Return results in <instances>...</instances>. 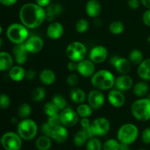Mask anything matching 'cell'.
<instances>
[{
  "label": "cell",
  "instance_id": "9c48e42d",
  "mask_svg": "<svg viewBox=\"0 0 150 150\" xmlns=\"http://www.w3.org/2000/svg\"><path fill=\"white\" fill-rule=\"evenodd\" d=\"M91 129L94 136H104L109 132L111 123L105 117H98L91 123Z\"/></svg>",
  "mask_w": 150,
  "mask_h": 150
},
{
  "label": "cell",
  "instance_id": "91938a15",
  "mask_svg": "<svg viewBox=\"0 0 150 150\" xmlns=\"http://www.w3.org/2000/svg\"><path fill=\"white\" fill-rule=\"evenodd\" d=\"M1 44H2V40H1V38H0V47H1Z\"/></svg>",
  "mask_w": 150,
  "mask_h": 150
},
{
  "label": "cell",
  "instance_id": "52a82bcc",
  "mask_svg": "<svg viewBox=\"0 0 150 150\" xmlns=\"http://www.w3.org/2000/svg\"><path fill=\"white\" fill-rule=\"evenodd\" d=\"M66 56L70 61L79 62L86 59L87 49L86 45L79 41H74L68 44L66 48Z\"/></svg>",
  "mask_w": 150,
  "mask_h": 150
},
{
  "label": "cell",
  "instance_id": "8992f818",
  "mask_svg": "<svg viewBox=\"0 0 150 150\" xmlns=\"http://www.w3.org/2000/svg\"><path fill=\"white\" fill-rule=\"evenodd\" d=\"M38 132V125L33 120L29 118L23 119L18 124L17 133L23 140H32L37 136Z\"/></svg>",
  "mask_w": 150,
  "mask_h": 150
},
{
  "label": "cell",
  "instance_id": "83f0119b",
  "mask_svg": "<svg viewBox=\"0 0 150 150\" xmlns=\"http://www.w3.org/2000/svg\"><path fill=\"white\" fill-rule=\"evenodd\" d=\"M70 97L71 100L76 104L83 103L86 99V94L83 89L74 88L70 91Z\"/></svg>",
  "mask_w": 150,
  "mask_h": 150
},
{
  "label": "cell",
  "instance_id": "d590c367",
  "mask_svg": "<svg viewBox=\"0 0 150 150\" xmlns=\"http://www.w3.org/2000/svg\"><path fill=\"white\" fill-rule=\"evenodd\" d=\"M32 114V107L26 103L21 104L18 109V114L22 119H26Z\"/></svg>",
  "mask_w": 150,
  "mask_h": 150
},
{
  "label": "cell",
  "instance_id": "603a6c76",
  "mask_svg": "<svg viewBox=\"0 0 150 150\" xmlns=\"http://www.w3.org/2000/svg\"><path fill=\"white\" fill-rule=\"evenodd\" d=\"M138 76L145 81H150V58L144 59L137 69Z\"/></svg>",
  "mask_w": 150,
  "mask_h": 150
},
{
  "label": "cell",
  "instance_id": "680465c9",
  "mask_svg": "<svg viewBox=\"0 0 150 150\" xmlns=\"http://www.w3.org/2000/svg\"><path fill=\"white\" fill-rule=\"evenodd\" d=\"M2 32H3L2 27H1V25H0V36H1V34H2Z\"/></svg>",
  "mask_w": 150,
  "mask_h": 150
},
{
  "label": "cell",
  "instance_id": "7c38bea8",
  "mask_svg": "<svg viewBox=\"0 0 150 150\" xmlns=\"http://www.w3.org/2000/svg\"><path fill=\"white\" fill-rule=\"evenodd\" d=\"M87 100L88 104L93 108V110H98L102 108L105 103V95L103 91L94 89L88 94Z\"/></svg>",
  "mask_w": 150,
  "mask_h": 150
},
{
  "label": "cell",
  "instance_id": "e0dca14e",
  "mask_svg": "<svg viewBox=\"0 0 150 150\" xmlns=\"http://www.w3.org/2000/svg\"><path fill=\"white\" fill-rule=\"evenodd\" d=\"M64 32V26L58 21L51 22L46 30V35L51 40H58L62 37Z\"/></svg>",
  "mask_w": 150,
  "mask_h": 150
},
{
  "label": "cell",
  "instance_id": "44dd1931",
  "mask_svg": "<svg viewBox=\"0 0 150 150\" xmlns=\"http://www.w3.org/2000/svg\"><path fill=\"white\" fill-rule=\"evenodd\" d=\"M45 20L48 22H53L56 18L63 12L62 6L58 3H51L45 7Z\"/></svg>",
  "mask_w": 150,
  "mask_h": 150
},
{
  "label": "cell",
  "instance_id": "e575fe53",
  "mask_svg": "<svg viewBox=\"0 0 150 150\" xmlns=\"http://www.w3.org/2000/svg\"><path fill=\"white\" fill-rule=\"evenodd\" d=\"M32 99L35 102H40L45 99L46 96V91L43 87L38 86L35 88L32 92Z\"/></svg>",
  "mask_w": 150,
  "mask_h": 150
},
{
  "label": "cell",
  "instance_id": "6f0895ef",
  "mask_svg": "<svg viewBox=\"0 0 150 150\" xmlns=\"http://www.w3.org/2000/svg\"><path fill=\"white\" fill-rule=\"evenodd\" d=\"M146 41H147L148 43H150V35L147 37V38H146Z\"/></svg>",
  "mask_w": 150,
  "mask_h": 150
},
{
  "label": "cell",
  "instance_id": "7402d4cb",
  "mask_svg": "<svg viewBox=\"0 0 150 150\" xmlns=\"http://www.w3.org/2000/svg\"><path fill=\"white\" fill-rule=\"evenodd\" d=\"M68 130L67 127L60 125L57 127H54L51 139L58 144H63L68 139Z\"/></svg>",
  "mask_w": 150,
  "mask_h": 150
},
{
  "label": "cell",
  "instance_id": "4dcf8cb0",
  "mask_svg": "<svg viewBox=\"0 0 150 150\" xmlns=\"http://www.w3.org/2000/svg\"><path fill=\"white\" fill-rule=\"evenodd\" d=\"M129 61L131 64L139 66L144 61V54L139 49H133L130 52L128 56Z\"/></svg>",
  "mask_w": 150,
  "mask_h": 150
},
{
  "label": "cell",
  "instance_id": "ffe728a7",
  "mask_svg": "<svg viewBox=\"0 0 150 150\" xmlns=\"http://www.w3.org/2000/svg\"><path fill=\"white\" fill-rule=\"evenodd\" d=\"M86 14L90 18H98L102 12V4L99 0H89L85 7Z\"/></svg>",
  "mask_w": 150,
  "mask_h": 150
},
{
  "label": "cell",
  "instance_id": "8fae6325",
  "mask_svg": "<svg viewBox=\"0 0 150 150\" xmlns=\"http://www.w3.org/2000/svg\"><path fill=\"white\" fill-rule=\"evenodd\" d=\"M59 116L62 125L67 127H73L79 120V116L76 111L67 107L60 111Z\"/></svg>",
  "mask_w": 150,
  "mask_h": 150
},
{
  "label": "cell",
  "instance_id": "6125c7cd",
  "mask_svg": "<svg viewBox=\"0 0 150 150\" xmlns=\"http://www.w3.org/2000/svg\"><path fill=\"white\" fill-rule=\"evenodd\" d=\"M0 145H1V139H0Z\"/></svg>",
  "mask_w": 150,
  "mask_h": 150
},
{
  "label": "cell",
  "instance_id": "4316f807",
  "mask_svg": "<svg viewBox=\"0 0 150 150\" xmlns=\"http://www.w3.org/2000/svg\"><path fill=\"white\" fill-rule=\"evenodd\" d=\"M149 85L145 81H139L133 85V92L136 97L138 98H144L145 95L149 92Z\"/></svg>",
  "mask_w": 150,
  "mask_h": 150
},
{
  "label": "cell",
  "instance_id": "4fadbf2b",
  "mask_svg": "<svg viewBox=\"0 0 150 150\" xmlns=\"http://www.w3.org/2000/svg\"><path fill=\"white\" fill-rule=\"evenodd\" d=\"M89 59L95 64H101L108 57V49L103 45H96L89 52Z\"/></svg>",
  "mask_w": 150,
  "mask_h": 150
},
{
  "label": "cell",
  "instance_id": "11a10c76",
  "mask_svg": "<svg viewBox=\"0 0 150 150\" xmlns=\"http://www.w3.org/2000/svg\"><path fill=\"white\" fill-rule=\"evenodd\" d=\"M130 145L127 144H120V147L119 150H131V149L130 148Z\"/></svg>",
  "mask_w": 150,
  "mask_h": 150
},
{
  "label": "cell",
  "instance_id": "f546056e",
  "mask_svg": "<svg viewBox=\"0 0 150 150\" xmlns=\"http://www.w3.org/2000/svg\"><path fill=\"white\" fill-rule=\"evenodd\" d=\"M89 139V138L87 133L81 129L75 134L74 137H73V144H75V146L81 147L86 144Z\"/></svg>",
  "mask_w": 150,
  "mask_h": 150
},
{
  "label": "cell",
  "instance_id": "cb8c5ba5",
  "mask_svg": "<svg viewBox=\"0 0 150 150\" xmlns=\"http://www.w3.org/2000/svg\"><path fill=\"white\" fill-rule=\"evenodd\" d=\"M13 66V57L5 51L0 52V71H7Z\"/></svg>",
  "mask_w": 150,
  "mask_h": 150
},
{
  "label": "cell",
  "instance_id": "ee69618b",
  "mask_svg": "<svg viewBox=\"0 0 150 150\" xmlns=\"http://www.w3.org/2000/svg\"><path fill=\"white\" fill-rule=\"evenodd\" d=\"M47 122H48V124L52 126L53 127H57V126L62 125L59 114H57V115L52 116V117H48V120H47Z\"/></svg>",
  "mask_w": 150,
  "mask_h": 150
},
{
  "label": "cell",
  "instance_id": "74e56055",
  "mask_svg": "<svg viewBox=\"0 0 150 150\" xmlns=\"http://www.w3.org/2000/svg\"><path fill=\"white\" fill-rule=\"evenodd\" d=\"M120 144H121L117 139H108L103 144V150H119Z\"/></svg>",
  "mask_w": 150,
  "mask_h": 150
},
{
  "label": "cell",
  "instance_id": "c3c4849f",
  "mask_svg": "<svg viewBox=\"0 0 150 150\" xmlns=\"http://www.w3.org/2000/svg\"><path fill=\"white\" fill-rule=\"evenodd\" d=\"M37 73L33 70H26L25 73V79L28 81H32L36 77Z\"/></svg>",
  "mask_w": 150,
  "mask_h": 150
},
{
  "label": "cell",
  "instance_id": "ab89813d",
  "mask_svg": "<svg viewBox=\"0 0 150 150\" xmlns=\"http://www.w3.org/2000/svg\"><path fill=\"white\" fill-rule=\"evenodd\" d=\"M51 101L59 108L60 111L67 107V100H66L65 98L62 95H59V94H57V95H54Z\"/></svg>",
  "mask_w": 150,
  "mask_h": 150
},
{
  "label": "cell",
  "instance_id": "f1b7e54d",
  "mask_svg": "<svg viewBox=\"0 0 150 150\" xmlns=\"http://www.w3.org/2000/svg\"><path fill=\"white\" fill-rule=\"evenodd\" d=\"M51 139H52L43 135L38 137L35 142L37 149L38 150H49L52 145Z\"/></svg>",
  "mask_w": 150,
  "mask_h": 150
},
{
  "label": "cell",
  "instance_id": "7a4b0ae2",
  "mask_svg": "<svg viewBox=\"0 0 150 150\" xmlns=\"http://www.w3.org/2000/svg\"><path fill=\"white\" fill-rule=\"evenodd\" d=\"M116 78L111 71L100 70L94 73L91 77V83L95 89L106 91L112 89L115 84Z\"/></svg>",
  "mask_w": 150,
  "mask_h": 150
},
{
  "label": "cell",
  "instance_id": "1f68e13d",
  "mask_svg": "<svg viewBox=\"0 0 150 150\" xmlns=\"http://www.w3.org/2000/svg\"><path fill=\"white\" fill-rule=\"evenodd\" d=\"M108 30L112 35H120L124 32L125 25L121 21H113L108 25Z\"/></svg>",
  "mask_w": 150,
  "mask_h": 150
},
{
  "label": "cell",
  "instance_id": "681fc988",
  "mask_svg": "<svg viewBox=\"0 0 150 150\" xmlns=\"http://www.w3.org/2000/svg\"><path fill=\"white\" fill-rule=\"evenodd\" d=\"M77 67H78V62L73 61H70L67 64V68L68 69L69 71L74 72L77 71Z\"/></svg>",
  "mask_w": 150,
  "mask_h": 150
},
{
  "label": "cell",
  "instance_id": "816d5d0a",
  "mask_svg": "<svg viewBox=\"0 0 150 150\" xmlns=\"http://www.w3.org/2000/svg\"><path fill=\"white\" fill-rule=\"evenodd\" d=\"M35 3L40 7L45 8L51 3V0H35Z\"/></svg>",
  "mask_w": 150,
  "mask_h": 150
},
{
  "label": "cell",
  "instance_id": "3957f363",
  "mask_svg": "<svg viewBox=\"0 0 150 150\" xmlns=\"http://www.w3.org/2000/svg\"><path fill=\"white\" fill-rule=\"evenodd\" d=\"M133 117L138 121L150 120V98H141L133 103L130 108Z\"/></svg>",
  "mask_w": 150,
  "mask_h": 150
},
{
  "label": "cell",
  "instance_id": "5b68a950",
  "mask_svg": "<svg viewBox=\"0 0 150 150\" xmlns=\"http://www.w3.org/2000/svg\"><path fill=\"white\" fill-rule=\"evenodd\" d=\"M6 35L9 40L15 45L24 43L29 37V29L22 23H12L7 28Z\"/></svg>",
  "mask_w": 150,
  "mask_h": 150
},
{
  "label": "cell",
  "instance_id": "ba28073f",
  "mask_svg": "<svg viewBox=\"0 0 150 150\" xmlns=\"http://www.w3.org/2000/svg\"><path fill=\"white\" fill-rule=\"evenodd\" d=\"M23 139L14 132H7L1 138V145L5 150H21Z\"/></svg>",
  "mask_w": 150,
  "mask_h": 150
},
{
  "label": "cell",
  "instance_id": "d4e9b609",
  "mask_svg": "<svg viewBox=\"0 0 150 150\" xmlns=\"http://www.w3.org/2000/svg\"><path fill=\"white\" fill-rule=\"evenodd\" d=\"M39 79L41 83L46 86L53 84L56 81V74L51 69H43L39 74Z\"/></svg>",
  "mask_w": 150,
  "mask_h": 150
},
{
  "label": "cell",
  "instance_id": "8d00e7d4",
  "mask_svg": "<svg viewBox=\"0 0 150 150\" xmlns=\"http://www.w3.org/2000/svg\"><path fill=\"white\" fill-rule=\"evenodd\" d=\"M86 150H103V144L98 138H91L86 142Z\"/></svg>",
  "mask_w": 150,
  "mask_h": 150
},
{
  "label": "cell",
  "instance_id": "7bdbcfd3",
  "mask_svg": "<svg viewBox=\"0 0 150 150\" xmlns=\"http://www.w3.org/2000/svg\"><path fill=\"white\" fill-rule=\"evenodd\" d=\"M66 81H67V85L72 86V87H75V86H77V84L79 83V78L76 74L72 73V74L69 75V76H67Z\"/></svg>",
  "mask_w": 150,
  "mask_h": 150
},
{
  "label": "cell",
  "instance_id": "277c9868",
  "mask_svg": "<svg viewBox=\"0 0 150 150\" xmlns=\"http://www.w3.org/2000/svg\"><path fill=\"white\" fill-rule=\"evenodd\" d=\"M139 136V128L132 123H125L117 131V140L120 144L130 145L137 140Z\"/></svg>",
  "mask_w": 150,
  "mask_h": 150
},
{
  "label": "cell",
  "instance_id": "9f6ffc18",
  "mask_svg": "<svg viewBox=\"0 0 150 150\" xmlns=\"http://www.w3.org/2000/svg\"><path fill=\"white\" fill-rule=\"evenodd\" d=\"M11 123L12 124H18V119L16 117H13L11 119Z\"/></svg>",
  "mask_w": 150,
  "mask_h": 150
},
{
  "label": "cell",
  "instance_id": "bcb514c9",
  "mask_svg": "<svg viewBox=\"0 0 150 150\" xmlns=\"http://www.w3.org/2000/svg\"><path fill=\"white\" fill-rule=\"evenodd\" d=\"M142 21L148 27H150V9H147L142 15Z\"/></svg>",
  "mask_w": 150,
  "mask_h": 150
},
{
  "label": "cell",
  "instance_id": "f6af8a7d",
  "mask_svg": "<svg viewBox=\"0 0 150 150\" xmlns=\"http://www.w3.org/2000/svg\"><path fill=\"white\" fill-rule=\"evenodd\" d=\"M142 140L145 144H150V127H147L142 131Z\"/></svg>",
  "mask_w": 150,
  "mask_h": 150
},
{
  "label": "cell",
  "instance_id": "9a60e30c",
  "mask_svg": "<svg viewBox=\"0 0 150 150\" xmlns=\"http://www.w3.org/2000/svg\"><path fill=\"white\" fill-rule=\"evenodd\" d=\"M77 72L84 78L92 77L95 73V65L90 59H84L78 62Z\"/></svg>",
  "mask_w": 150,
  "mask_h": 150
},
{
  "label": "cell",
  "instance_id": "60d3db41",
  "mask_svg": "<svg viewBox=\"0 0 150 150\" xmlns=\"http://www.w3.org/2000/svg\"><path fill=\"white\" fill-rule=\"evenodd\" d=\"M41 133H42L43 136H48V137L51 138L52 137V133H53V130H54V127L51 125H50L48 122H45L44 124H42V125L41 126Z\"/></svg>",
  "mask_w": 150,
  "mask_h": 150
},
{
  "label": "cell",
  "instance_id": "db71d44e",
  "mask_svg": "<svg viewBox=\"0 0 150 150\" xmlns=\"http://www.w3.org/2000/svg\"><path fill=\"white\" fill-rule=\"evenodd\" d=\"M141 4H143L146 9H150V0H140Z\"/></svg>",
  "mask_w": 150,
  "mask_h": 150
},
{
  "label": "cell",
  "instance_id": "5bb4252c",
  "mask_svg": "<svg viewBox=\"0 0 150 150\" xmlns=\"http://www.w3.org/2000/svg\"><path fill=\"white\" fill-rule=\"evenodd\" d=\"M29 54H38L42 51L44 46V41L38 35L29 36L24 42Z\"/></svg>",
  "mask_w": 150,
  "mask_h": 150
},
{
  "label": "cell",
  "instance_id": "f907efd6",
  "mask_svg": "<svg viewBox=\"0 0 150 150\" xmlns=\"http://www.w3.org/2000/svg\"><path fill=\"white\" fill-rule=\"evenodd\" d=\"M81 126L82 129L88 128L91 126V122L89 121V118H81L80 122Z\"/></svg>",
  "mask_w": 150,
  "mask_h": 150
},
{
  "label": "cell",
  "instance_id": "484cf974",
  "mask_svg": "<svg viewBox=\"0 0 150 150\" xmlns=\"http://www.w3.org/2000/svg\"><path fill=\"white\" fill-rule=\"evenodd\" d=\"M25 73L26 70L22 67V65L18 64V65L13 66L9 70V76L13 81L20 82L25 79Z\"/></svg>",
  "mask_w": 150,
  "mask_h": 150
},
{
  "label": "cell",
  "instance_id": "b9f144b4",
  "mask_svg": "<svg viewBox=\"0 0 150 150\" xmlns=\"http://www.w3.org/2000/svg\"><path fill=\"white\" fill-rule=\"evenodd\" d=\"M10 105V99L9 96L5 94L0 95V108L6 109Z\"/></svg>",
  "mask_w": 150,
  "mask_h": 150
},
{
  "label": "cell",
  "instance_id": "30bf717a",
  "mask_svg": "<svg viewBox=\"0 0 150 150\" xmlns=\"http://www.w3.org/2000/svg\"><path fill=\"white\" fill-rule=\"evenodd\" d=\"M109 63L120 75L127 74L131 70V62L128 59L114 55L110 58Z\"/></svg>",
  "mask_w": 150,
  "mask_h": 150
},
{
  "label": "cell",
  "instance_id": "f35d334b",
  "mask_svg": "<svg viewBox=\"0 0 150 150\" xmlns=\"http://www.w3.org/2000/svg\"><path fill=\"white\" fill-rule=\"evenodd\" d=\"M89 23L88 21L85 18H81L77 21L75 25V29L78 33H85L89 29Z\"/></svg>",
  "mask_w": 150,
  "mask_h": 150
},
{
  "label": "cell",
  "instance_id": "7dc6e473",
  "mask_svg": "<svg viewBox=\"0 0 150 150\" xmlns=\"http://www.w3.org/2000/svg\"><path fill=\"white\" fill-rule=\"evenodd\" d=\"M141 4L140 0H127V6L131 10H137Z\"/></svg>",
  "mask_w": 150,
  "mask_h": 150
},
{
  "label": "cell",
  "instance_id": "94428289",
  "mask_svg": "<svg viewBox=\"0 0 150 150\" xmlns=\"http://www.w3.org/2000/svg\"><path fill=\"white\" fill-rule=\"evenodd\" d=\"M139 150H146V149H139Z\"/></svg>",
  "mask_w": 150,
  "mask_h": 150
},
{
  "label": "cell",
  "instance_id": "d6986e66",
  "mask_svg": "<svg viewBox=\"0 0 150 150\" xmlns=\"http://www.w3.org/2000/svg\"><path fill=\"white\" fill-rule=\"evenodd\" d=\"M114 86L121 92H127L133 86V80L127 74L120 75L115 79Z\"/></svg>",
  "mask_w": 150,
  "mask_h": 150
},
{
  "label": "cell",
  "instance_id": "836d02e7",
  "mask_svg": "<svg viewBox=\"0 0 150 150\" xmlns=\"http://www.w3.org/2000/svg\"><path fill=\"white\" fill-rule=\"evenodd\" d=\"M43 111L45 114V115L48 117L57 115V114H59L60 113L59 108L52 101L46 103L44 105Z\"/></svg>",
  "mask_w": 150,
  "mask_h": 150
},
{
  "label": "cell",
  "instance_id": "d6a6232c",
  "mask_svg": "<svg viewBox=\"0 0 150 150\" xmlns=\"http://www.w3.org/2000/svg\"><path fill=\"white\" fill-rule=\"evenodd\" d=\"M76 112L81 118H89L92 116L93 108L89 104H79L76 108Z\"/></svg>",
  "mask_w": 150,
  "mask_h": 150
},
{
  "label": "cell",
  "instance_id": "f5cc1de1",
  "mask_svg": "<svg viewBox=\"0 0 150 150\" xmlns=\"http://www.w3.org/2000/svg\"><path fill=\"white\" fill-rule=\"evenodd\" d=\"M18 0H0V4L6 7H10L16 4Z\"/></svg>",
  "mask_w": 150,
  "mask_h": 150
},
{
  "label": "cell",
  "instance_id": "2e32d148",
  "mask_svg": "<svg viewBox=\"0 0 150 150\" xmlns=\"http://www.w3.org/2000/svg\"><path fill=\"white\" fill-rule=\"evenodd\" d=\"M13 54L14 61L19 65H23L28 59L29 52L26 50L24 43L16 44L13 48Z\"/></svg>",
  "mask_w": 150,
  "mask_h": 150
},
{
  "label": "cell",
  "instance_id": "6da1fadb",
  "mask_svg": "<svg viewBox=\"0 0 150 150\" xmlns=\"http://www.w3.org/2000/svg\"><path fill=\"white\" fill-rule=\"evenodd\" d=\"M19 18L26 28L35 29L45 21V9L36 3H26L19 10Z\"/></svg>",
  "mask_w": 150,
  "mask_h": 150
},
{
  "label": "cell",
  "instance_id": "ac0fdd59",
  "mask_svg": "<svg viewBox=\"0 0 150 150\" xmlns=\"http://www.w3.org/2000/svg\"><path fill=\"white\" fill-rule=\"evenodd\" d=\"M108 100L114 108H121L125 103V96L118 89H112L108 94Z\"/></svg>",
  "mask_w": 150,
  "mask_h": 150
}]
</instances>
